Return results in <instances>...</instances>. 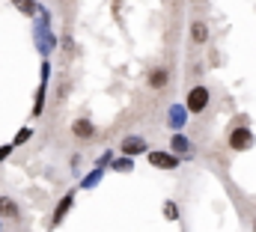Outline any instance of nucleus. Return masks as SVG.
Masks as SVG:
<instances>
[{
	"mask_svg": "<svg viewBox=\"0 0 256 232\" xmlns=\"http://www.w3.org/2000/svg\"><path fill=\"white\" fill-rule=\"evenodd\" d=\"M208 108V90L206 86H194L191 92H188V104H185V110H191V114H202Z\"/></svg>",
	"mask_w": 256,
	"mask_h": 232,
	"instance_id": "obj_1",
	"label": "nucleus"
},
{
	"mask_svg": "<svg viewBox=\"0 0 256 232\" xmlns=\"http://www.w3.org/2000/svg\"><path fill=\"white\" fill-rule=\"evenodd\" d=\"M149 164L152 167H161V170H176L179 158L176 155H167V152H149Z\"/></svg>",
	"mask_w": 256,
	"mask_h": 232,
	"instance_id": "obj_2",
	"label": "nucleus"
},
{
	"mask_svg": "<svg viewBox=\"0 0 256 232\" xmlns=\"http://www.w3.org/2000/svg\"><path fill=\"white\" fill-rule=\"evenodd\" d=\"M254 143V137H250V131L248 128H236L232 134H230V146L236 149V152H242V149H248Z\"/></svg>",
	"mask_w": 256,
	"mask_h": 232,
	"instance_id": "obj_3",
	"label": "nucleus"
},
{
	"mask_svg": "<svg viewBox=\"0 0 256 232\" xmlns=\"http://www.w3.org/2000/svg\"><path fill=\"white\" fill-rule=\"evenodd\" d=\"M143 149H146V140H143V137H126V140H122V152H126V158L140 155Z\"/></svg>",
	"mask_w": 256,
	"mask_h": 232,
	"instance_id": "obj_4",
	"label": "nucleus"
},
{
	"mask_svg": "<svg viewBox=\"0 0 256 232\" xmlns=\"http://www.w3.org/2000/svg\"><path fill=\"white\" fill-rule=\"evenodd\" d=\"M185 116H188V110H185V108L173 104V108L167 110V122H170V128H173V131H179V128L185 125Z\"/></svg>",
	"mask_w": 256,
	"mask_h": 232,
	"instance_id": "obj_5",
	"label": "nucleus"
},
{
	"mask_svg": "<svg viewBox=\"0 0 256 232\" xmlns=\"http://www.w3.org/2000/svg\"><path fill=\"white\" fill-rule=\"evenodd\" d=\"M72 131H74V137H92L96 134V128H92V122H86V119H78L74 125H72Z\"/></svg>",
	"mask_w": 256,
	"mask_h": 232,
	"instance_id": "obj_6",
	"label": "nucleus"
},
{
	"mask_svg": "<svg viewBox=\"0 0 256 232\" xmlns=\"http://www.w3.org/2000/svg\"><path fill=\"white\" fill-rule=\"evenodd\" d=\"M167 80H170V74H167V68H155V72L149 74V86H155V90H161V86H167Z\"/></svg>",
	"mask_w": 256,
	"mask_h": 232,
	"instance_id": "obj_7",
	"label": "nucleus"
},
{
	"mask_svg": "<svg viewBox=\"0 0 256 232\" xmlns=\"http://www.w3.org/2000/svg\"><path fill=\"white\" fill-rule=\"evenodd\" d=\"M72 196H74V194H66V196H63V202H60V206H57V212H54V224H63L66 212H68V208H72Z\"/></svg>",
	"mask_w": 256,
	"mask_h": 232,
	"instance_id": "obj_8",
	"label": "nucleus"
},
{
	"mask_svg": "<svg viewBox=\"0 0 256 232\" xmlns=\"http://www.w3.org/2000/svg\"><path fill=\"white\" fill-rule=\"evenodd\" d=\"M0 214H9L12 220L18 218V206L12 202V200H6V196H0Z\"/></svg>",
	"mask_w": 256,
	"mask_h": 232,
	"instance_id": "obj_9",
	"label": "nucleus"
},
{
	"mask_svg": "<svg viewBox=\"0 0 256 232\" xmlns=\"http://www.w3.org/2000/svg\"><path fill=\"white\" fill-rule=\"evenodd\" d=\"M170 149H173V152H188V149H191V143H188L182 134H173V140H170Z\"/></svg>",
	"mask_w": 256,
	"mask_h": 232,
	"instance_id": "obj_10",
	"label": "nucleus"
},
{
	"mask_svg": "<svg viewBox=\"0 0 256 232\" xmlns=\"http://www.w3.org/2000/svg\"><path fill=\"white\" fill-rule=\"evenodd\" d=\"M191 36H194V42H206V39H208V30H206V24H200V21H196V24L191 27Z\"/></svg>",
	"mask_w": 256,
	"mask_h": 232,
	"instance_id": "obj_11",
	"label": "nucleus"
},
{
	"mask_svg": "<svg viewBox=\"0 0 256 232\" xmlns=\"http://www.w3.org/2000/svg\"><path fill=\"white\" fill-rule=\"evenodd\" d=\"M12 3H15L24 15H33V12H36V0H12Z\"/></svg>",
	"mask_w": 256,
	"mask_h": 232,
	"instance_id": "obj_12",
	"label": "nucleus"
},
{
	"mask_svg": "<svg viewBox=\"0 0 256 232\" xmlns=\"http://www.w3.org/2000/svg\"><path fill=\"white\" fill-rule=\"evenodd\" d=\"M164 218H167V220H176V218H179L176 202H164Z\"/></svg>",
	"mask_w": 256,
	"mask_h": 232,
	"instance_id": "obj_13",
	"label": "nucleus"
},
{
	"mask_svg": "<svg viewBox=\"0 0 256 232\" xmlns=\"http://www.w3.org/2000/svg\"><path fill=\"white\" fill-rule=\"evenodd\" d=\"M114 170H120V173H131V170H134V164H131V158H122V161H116V164H114Z\"/></svg>",
	"mask_w": 256,
	"mask_h": 232,
	"instance_id": "obj_14",
	"label": "nucleus"
},
{
	"mask_svg": "<svg viewBox=\"0 0 256 232\" xmlns=\"http://www.w3.org/2000/svg\"><path fill=\"white\" fill-rule=\"evenodd\" d=\"M98 176H102V170H96L92 176H86V178H84V188H92V184L98 182Z\"/></svg>",
	"mask_w": 256,
	"mask_h": 232,
	"instance_id": "obj_15",
	"label": "nucleus"
},
{
	"mask_svg": "<svg viewBox=\"0 0 256 232\" xmlns=\"http://www.w3.org/2000/svg\"><path fill=\"white\" fill-rule=\"evenodd\" d=\"M30 137V128H24V131H18V137H15V143H24Z\"/></svg>",
	"mask_w": 256,
	"mask_h": 232,
	"instance_id": "obj_16",
	"label": "nucleus"
},
{
	"mask_svg": "<svg viewBox=\"0 0 256 232\" xmlns=\"http://www.w3.org/2000/svg\"><path fill=\"white\" fill-rule=\"evenodd\" d=\"M9 152H12V146H0V161H3V158H6Z\"/></svg>",
	"mask_w": 256,
	"mask_h": 232,
	"instance_id": "obj_17",
	"label": "nucleus"
},
{
	"mask_svg": "<svg viewBox=\"0 0 256 232\" xmlns=\"http://www.w3.org/2000/svg\"><path fill=\"white\" fill-rule=\"evenodd\" d=\"M0 230H3V220H0Z\"/></svg>",
	"mask_w": 256,
	"mask_h": 232,
	"instance_id": "obj_18",
	"label": "nucleus"
}]
</instances>
